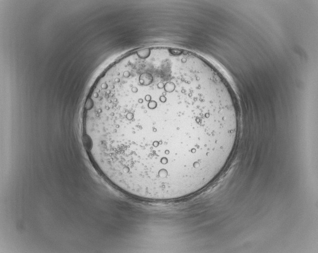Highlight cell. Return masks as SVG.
<instances>
[{
	"label": "cell",
	"mask_w": 318,
	"mask_h": 253,
	"mask_svg": "<svg viewBox=\"0 0 318 253\" xmlns=\"http://www.w3.org/2000/svg\"><path fill=\"white\" fill-rule=\"evenodd\" d=\"M234 100L195 72L147 66L91 93L83 135L102 176L153 200L194 194L223 171L239 130Z\"/></svg>",
	"instance_id": "obj_1"
}]
</instances>
